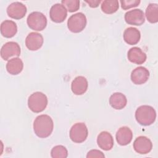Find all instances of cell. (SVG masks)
Segmentation results:
<instances>
[{
	"mask_svg": "<svg viewBox=\"0 0 158 158\" xmlns=\"http://www.w3.org/2000/svg\"><path fill=\"white\" fill-rule=\"evenodd\" d=\"M54 128V122L51 117L42 114L36 117L33 122V130L35 135L41 138H45L51 135Z\"/></svg>",
	"mask_w": 158,
	"mask_h": 158,
	"instance_id": "6da1fadb",
	"label": "cell"
},
{
	"mask_svg": "<svg viewBox=\"0 0 158 158\" xmlns=\"http://www.w3.org/2000/svg\"><path fill=\"white\" fill-rule=\"evenodd\" d=\"M135 118L138 123L141 125H150L152 124L156 120V110L152 107L150 106H141L136 110Z\"/></svg>",
	"mask_w": 158,
	"mask_h": 158,
	"instance_id": "7a4b0ae2",
	"label": "cell"
},
{
	"mask_svg": "<svg viewBox=\"0 0 158 158\" xmlns=\"http://www.w3.org/2000/svg\"><path fill=\"white\" fill-rule=\"evenodd\" d=\"M48 98L43 93L37 91L31 94L28 99V108L35 113L43 111L48 105Z\"/></svg>",
	"mask_w": 158,
	"mask_h": 158,
	"instance_id": "3957f363",
	"label": "cell"
},
{
	"mask_svg": "<svg viewBox=\"0 0 158 158\" xmlns=\"http://www.w3.org/2000/svg\"><path fill=\"white\" fill-rule=\"evenodd\" d=\"M87 20L85 15L82 12H78L72 15L67 20V27L73 33H80L84 30L86 25Z\"/></svg>",
	"mask_w": 158,
	"mask_h": 158,
	"instance_id": "277c9868",
	"label": "cell"
},
{
	"mask_svg": "<svg viewBox=\"0 0 158 158\" xmlns=\"http://www.w3.org/2000/svg\"><path fill=\"white\" fill-rule=\"evenodd\" d=\"M27 22L30 28L35 31H42L47 25V19L43 13L35 11L28 15Z\"/></svg>",
	"mask_w": 158,
	"mask_h": 158,
	"instance_id": "5b68a950",
	"label": "cell"
},
{
	"mask_svg": "<svg viewBox=\"0 0 158 158\" xmlns=\"http://www.w3.org/2000/svg\"><path fill=\"white\" fill-rule=\"evenodd\" d=\"M69 135L73 142L76 143H83L86 139L88 135L87 127L83 122L76 123L71 127Z\"/></svg>",
	"mask_w": 158,
	"mask_h": 158,
	"instance_id": "8992f818",
	"label": "cell"
},
{
	"mask_svg": "<svg viewBox=\"0 0 158 158\" xmlns=\"http://www.w3.org/2000/svg\"><path fill=\"white\" fill-rule=\"evenodd\" d=\"M20 47L14 41H9L2 46L1 49V56L4 60H8L13 57H18L20 55Z\"/></svg>",
	"mask_w": 158,
	"mask_h": 158,
	"instance_id": "52a82bcc",
	"label": "cell"
},
{
	"mask_svg": "<svg viewBox=\"0 0 158 158\" xmlns=\"http://www.w3.org/2000/svg\"><path fill=\"white\" fill-rule=\"evenodd\" d=\"M125 20L129 25L140 26L145 21L144 12L139 9L129 10L125 14Z\"/></svg>",
	"mask_w": 158,
	"mask_h": 158,
	"instance_id": "ba28073f",
	"label": "cell"
},
{
	"mask_svg": "<svg viewBox=\"0 0 158 158\" xmlns=\"http://www.w3.org/2000/svg\"><path fill=\"white\" fill-rule=\"evenodd\" d=\"M27 9L25 5L20 2H14L7 8V14L12 19L19 20L24 17Z\"/></svg>",
	"mask_w": 158,
	"mask_h": 158,
	"instance_id": "9c48e42d",
	"label": "cell"
},
{
	"mask_svg": "<svg viewBox=\"0 0 158 158\" xmlns=\"http://www.w3.org/2000/svg\"><path fill=\"white\" fill-rule=\"evenodd\" d=\"M133 148L138 154H146L152 150V143L148 138L140 136L137 137L134 141Z\"/></svg>",
	"mask_w": 158,
	"mask_h": 158,
	"instance_id": "30bf717a",
	"label": "cell"
},
{
	"mask_svg": "<svg viewBox=\"0 0 158 158\" xmlns=\"http://www.w3.org/2000/svg\"><path fill=\"white\" fill-rule=\"evenodd\" d=\"M49 15L52 22L61 23L65 20L67 16V10L62 4L57 3L51 7Z\"/></svg>",
	"mask_w": 158,
	"mask_h": 158,
	"instance_id": "8fae6325",
	"label": "cell"
},
{
	"mask_svg": "<svg viewBox=\"0 0 158 158\" xmlns=\"http://www.w3.org/2000/svg\"><path fill=\"white\" fill-rule=\"evenodd\" d=\"M44 39L41 34L36 32L30 33L25 39V45L30 51H37L43 44Z\"/></svg>",
	"mask_w": 158,
	"mask_h": 158,
	"instance_id": "7c38bea8",
	"label": "cell"
},
{
	"mask_svg": "<svg viewBox=\"0 0 158 158\" xmlns=\"http://www.w3.org/2000/svg\"><path fill=\"white\" fill-rule=\"evenodd\" d=\"M149 78V70L142 66L135 68L131 73V80L135 85L145 83Z\"/></svg>",
	"mask_w": 158,
	"mask_h": 158,
	"instance_id": "4fadbf2b",
	"label": "cell"
},
{
	"mask_svg": "<svg viewBox=\"0 0 158 158\" xmlns=\"http://www.w3.org/2000/svg\"><path fill=\"white\" fill-rule=\"evenodd\" d=\"M88 83L86 78L83 76H78L72 81L71 89L76 95L83 94L88 89Z\"/></svg>",
	"mask_w": 158,
	"mask_h": 158,
	"instance_id": "5bb4252c",
	"label": "cell"
},
{
	"mask_svg": "<svg viewBox=\"0 0 158 158\" xmlns=\"http://www.w3.org/2000/svg\"><path fill=\"white\" fill-rule=\"evenodd\" d=\"M115 138L118 144L121 146H126L130 143L132 140V131L128 127H122L117 130Z\"/></svg>",
	"mask_w": 158,
	"mask_h": 158,
	"instance_id": "9a60e30c",
	"label": "cell"
},
{
	"mask_svg": "<svg viewBox=\"0 0 158 158\" xmlns=\"http://www.w3.org/2000/svg\"><path fill=\"white\" fill-rule=\"evenodd\" d=\"M97 143L101 149L104 151H109L113 148L114 139L110 133L104 131L98 135Z\"/></svg>",
	"mask_w": 158,
	"mask_h": 158,
	"instance_id": "2e32d148",
	"label": "cell"
},
{
	"mask_svg": "<svg viewBox=\"0 0 158 158\" xmlns=\"http://www.w3.org/2000/svg\"><path fill=\"white\" fill-rule=\"evenodd\" d=\"M128 59L132 63L136 64H142L146 60V54L141 48L133 47L129 49L127 53Z\"/></svg>",
	"mask_w": 158,
	"mask_h": 158,
	"instance_id": "e0dca14e",
	"label": "cell"
},
{
	"mask_svg": "<svg viewBox=\"0 0 158 158\" xmlns=\"http://www.w3.org/2000/svg\"><path fill=\"white\" fill-rule=\"evenodd\" d=\"M124 41L128 44H136L140 40V31L136 28L128 27L126 28L123 35Z\"/></svg>",
	"mask_w": 158,
	"mask_h": 158,
	"instance_id": "ac0fdd59",
	"label": "cell"
},
{
	"mask_svg": "<svg viewBox=\"0 0 158 158\" xmlns=\"http://www.w3.org/2000/svg\"><path fill=\"white\" fill-rule=\"evenodd\" d=\"M17 32V26L12 20H6L3 21L1 24V33L7 38H12L15 36Z\"/></svg>",
	"mask_w": 158,
	"mask_h": 158,
	"instance_id": "d6986e66",
	"label": "cell"
},
{
	"mask_svg": "<svg viewBox=\"0 0 158 158\" xmlns=\"http://www.w3.org/2000/svg\"><path fill=\"white\" fill-rule=\"evenodd\" d=\"M109 103L112 107L117 110L123 109L127 103L126 96L121 93H114L109 98Z\"/></svg>",
	"mask_w": 158,
	"mask_h": 158,
	"instance_id": "ffe728a7",
	"label": "cell"
},
{
	"mask_svg": "<svg viewBox=\"0 0 158 158\" xmlns=\"http://www.w3.org/2000/svg\"><path fill=\"white\" fill-rule=\"evenodd\" d=\"M23 63L19 57H14L8 60L6 64V70L9 73L15 75L19 74L23 70Z\"/></svg>",
	"mask_w": 158,
	"mask_h": 158,
	"instance_id": "44dd1931",
	"label": "cell"
},
{
	"mask_svg": "<svg viewBox=\"0 0 158 158\" xmlns=\"http://www.w3.org/2000/svg\"><path fill=\"white\" fill-rule=\"evenodd\" d=\"M146 17L148 21L151 23L158 22V5L156 3L149 4L146 9Z\"/></svg>",
	"mask_w": 158,
	"mask_h": 158,
	"instance_id": "7402d4cb",
	"label": "cell"
},
{
	"mask_svg": "<svg viewBox=\"0 0 158 158\" xmlns=\"http://www.w3.org/2000/svg\"><path fill=\"white\" fill-rule=\"evenodd\" d=\"M101 10L107 14H114L117 11L119 7L118 1L117 0H105L101 5Z\"/></svg>",
	"mask_w": 158,
	"mask_h": 158,
	"instance_id": "603a6c76",
	"label": "cell"
},
{
	"mask_svg": "<svg viewBox=\"0 0 158 158\" xmlns=\"http://www.w3.org/2000/svg\"><path fill=\"white\" fill-rule=\"evenodd\" d=\"M51 156L52 158H66L68 156V151L64 146L57 145L51 149Z\"/></svg>",
	"mask_w": 158,
	"mask_h": 158,
	"instance_id": "cb8c5ba5",
	"label": "cell"
},
{
	"mask_svg": "<svg viewBox=\"0 0 158 158\" xmlns=\"http://www.w3.org/2000/svg\"><path fill=\"white\" fill-rule=\"evenodd\" d=\"M61 2L70 12H75L80 8V1L78 0H62Z\"/></svg>",
	"mask_w": 158,
	"mask_h": 158,
	"instance_id": "d4e9b609",
	"label": "cell"
},
{
	"mask_svg": "<svg viewBox=\"0 0 158 158\" xmlns=\"http://www.w3.org/2000/svg\"><path fill=\"white\" fill-rule=\"evenodd\" d=\"M139 0H121V7L123 10H127L131 7L138 6L140 3Z\"/></svg>",
	"mask_w": 158,
	"mask_h": 158,
	"instance_id": "484cf974",
	"label": "cell"
},
{
	"mask_svg": "<svg viewBox=\"0 0 158 158\" xmlns=\"http://www.w3.org/2000/svg\"><path fill=\"white\" fill-rule=\"evenodd\" d=\"M104 154L99 150L97 149H92L88 151L86 155L87 158H93V157H98V158H103L104 157Z\"/></svg>",
	"mask_w": 158,
	"mask_h": 158,
	"instance_id": "4316f807",
	"label": "cell"
},
{
	"mask_svg": "<svg viewBox=\"0 0 158 158\" xmlns=\"http://www.w3.org/2000/svg\"><path fill=\"white\" fill-rule=\"evenodd\" d=\"M85 2H86L89 7L95 8L99 6V4L101 2V1L100 0H89V1H85Z\"/></svg>",
	"mask_w": 158,
	"mask_h": 158,
	"instance_id": "83f0119b",
	"label": "cell"
}]
</instances>
